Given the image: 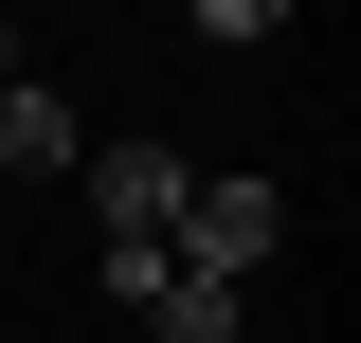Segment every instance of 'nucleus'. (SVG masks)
Segmentation results:
<instances>
[{
    "label": "nucleus",
    "mask_w": 361,
    "mask_h": 343,
    "mask_svg": "<svg viewBox=\"0 0 361 343\" xmlns=\"http://www.w3.org/2000/svg\"><path fill=\"white\" fill-rule=\"evenodd\" d=\"M163 253L199 271V289H253V271L289 253V181H253V163H235V181H180V235H163Z\"/></svg>",
    "instance_id": "obj_1"
},
{
    "label": "nucleus",
    "mask_w": 361,
    "mask_h": 343,
    "mask_svg": "<svg viewBox=\"0 0 361 343\" xmlns=\"http://www.w3.org/2000/svg\"><path fill=\"white\" fill-rule=\"evenodd\" d=\"M145 325H163V343H235V325H253V289H199V271L163 253V307H145Z\"/></svg>",
    "instance_id": "obj_4"
},
{
    "label": "nucleus",
    "mask_w": 361,
    "mask_h": 343,
    "mask_svg": "<svg viewBox=\"0 0 361 343\" xmlns=\"http://www.w3.org/2000/svg\"><path fill=\"white\" fill-rule=\"evenodd\" d=\"M0 163H18V181H73V163H90V127L54 109V73H18V90H0Z\"/></svg>",
    "instance_id": "obj_3"
},
{
    "label": "nucleus",
    "mask_w": 361,
    "mask_h": 343,
    "mask_svg": "<svg viewBox=\"0 0 361 343\" xmlns=\"http://www.w3.org/2000/svg\"><path fill=\"white\" fill-rule=\"evenodd\" d=\"M0 90H18V18H0Z\"/></svg>",
    "instance_id": "obj_5"
},
{
    "label": "nucleus",
    "mask_w": 361,
    "mask_h": 343,
    "mask_svg": "<svg viewBox=\"0 0 361 343\" xmlns=\"http://www.w3.org/2000/svg\"><path fill=\"white\" fill-rule=\"evenodd\" d=\"M90 235H109V253H163L180 235V145H90Z\"/></svg>",
    "instance_id": "obj_2"
}]
</instances>
